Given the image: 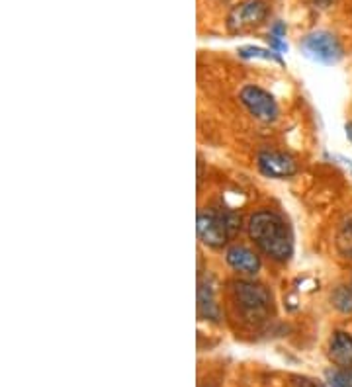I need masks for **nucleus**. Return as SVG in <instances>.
<instances>
[{"label": "nucleus", "mask_w": 352, "mask_h": 387, "mask_svg": "<svg viewBox=\"0 0 352 387\" xmlns=\"http://www.w3.org/2000/svg\"><path fill=\"white\" fill-rule=\"evenodd\" d=\"M248 233L268 256L274 260H288L292 256V239L286 223L272 211H258L251 218Z\"/></svg>", "instance_id": "f257e3e1"}, {"label": "nucleus", "mask_w": 352, "mask_h": 387, "mask_svg": "<svg viewBox=\"0 0 352 387\" xmlns=\"http://www.w3.org/2000/svg\"><path fill=\"white\" fill-rule=\"evenodd\" d=\"M233 292H235L239 305L248 315H260V313L267 311L268 305H270V293L257 283L237 282L233 286Z\"/></svg>", "instance_id": "423d86ee"}, {"label": "nucleus", "mask_w": 352, "mask_h": 387, "mask_svg": "<svg viewBox=\"0 0 352 387\" xmlns=\"http://www.w3.org/2000/svg\"><path fill=\"white\" fill-rule=\"evenodd\" d=\"M258 167L267 176H272V178H288V176L295 174L294 159L288 157V155H282V153H260L258 155Z\"/></svg>", "instance_id": "0eeeda50"}, {"label": "nucleus", "mask_w": 352, "mask_h": 387, "mask_svg": "<svg viewBox=\"0 0 352 387\" xmlns=\"http://www.w3.org/2000/svg\"><path fill=\"white\" fill-rule=\"evenodd\" d=\"M327 381L331 387H352V368L329 370Z\"/></svg>", "instance_id": "9b49d317"}, {"label": "nucleus", "mask_w": 352, "mask_h": 387, "mask_svg": "<svg viewBox=\"0 0 352 387\" xmlns=\"http://www.w3.org/2000/svg\"><path fill=\"white\" fill-rule=\"evenodd\" d=\"M302 51L309 59L333 65L341 57H343V48L339 43V39L335 38L329 31H314L302 41Z\"/></svg>", "instance_id": "7ed1b4c3"}, {"label": "nucleus", "mask_w": 352, "mask_h": 387, "mask_svg": "<svg viewBox=\"0 0 352 387\" xmlns=\"http://www.w3.org/2000/svg\"><path fill=\"white\" fill-rule=\"evenodd\" d=\"M333 303L337 309H341L344 313L352 311V288L341 286L333 295Z\"/></svg>", "instance_id": "f8f14e48"}, {"label": "nucleus", "mask_w": 352, "mask_h": 387, "mask_svg": "<svg viewBox=\"0 0 352 387\" xmlns=\"http://www.w3.org/2000/svg\"><path fill=\"white\" fill-rule=\"evenodd\" d=\"M241 227V218L229 209H210L198 213V235L202 243L219 248L235 235Z\"/></svg>", "instance_id": "f03ea898"}, {"label": "nucleus", "mask_w": 352, "mask_h": 387, "mask_svg": "<svg viewBox=\"0 0 352 387\" xmlns=\"http://www.w3.org/2000/svg\"><path fill=\"white\" fill-rule=\"evenodd\" d=\"M241 102L247 106L248 112L260 122H274L276 120L278 106L274 98L258 86H245L241 90Z\"/></svg>", "instance_id": "39448f33"}, {"label": "nucleus", "mask_w": 352, "mask_h": 387, "mask_svg": "<svg viewBox=\"0 0 352 387\" xmlns=\"http://www.w3.org/2000/svg\"><path fill=\"white\" fill-rule=\"evenodd\" d=\"M346 135H349V139L352 141V123H349V125H346Z\"/></svg>", "instance_id": "2eb2a0df"}, {"label": "nucleus", "mask_w": 352, "mask_h": 387, "mask_svg": "<svg viewBox=\"0 0 352 387\" xmlns=\"http://www.w3.org/2000/svg\"><path fill=\"white\" fill-rule=\"evenodd\" d=\"M227 262L231 268H235L239 272H245V274H257L260 270L258 256L245 246H231L227 251Z\"/></svg>", "instance_id": "6e6552de"}, {"label": "nucleus", "mask_w": 352, "mask_h": 387, "mask_svg": "<svg viewBox=\"0 0 352 387\" xmlns=\"http://www.w3.org/2000/svg\"><path fill=\"white\" fill-rule=\"evenodd\" d=\"M239 55L245 57H262V59H268V61H276V63H282V59H280V53L276 51H267V49H260V48H241L239 49Z\"/></svg>", "instance_id": "ddd939ff"}, {"label": "nucleus", "mask_w": 352, "mask_h": 387, "mask_svg": "<svg viewBox=\"0 0 352 387\" xmlns=\"http://www.w3.org/2000/svg\"><path fill=\"white\" fill-rule=\"evenodd\" d=\"M294 387H323V386H321V384H317V381H314V379L304 378V379H297Z\"/></svg>", "instance_id": "4468645a"}, {"label": "nucleus", "mask_w": 352, "mask_h": 387, "mask_svg": "<svg viewBox=\"0 0 352 387\" xmlns=\"http://www.w3.org/2000/svg\"><path fill=\"white\" fill-rule=\"evenodd\" d=\"M329 358L333 360L339 368L352 366V337L349 332H335L329 346Z\"/></svg>", "instance_id": "1a4fd4ad"}, {"label": "nucleus", "mask_w": 352, "mask_h": 387, "mask_svg": "<svg viewBox=\"0 0 352 387\" xmlns=\"http://www.w3.org/2000/svg\"><path fill=\"white\" fill-rule=\"evenodd\" d=\"M198 311H200L202 317L211 319V321L219 319V309L216 305V300H213V290L210 286H204V283L198 290Z\"/></svg>", "instance_id": "9d476101"}, {"label": "nucleus", "mask_w": 352, "mask_h": 387, "mask_svg": "<svg viewBox=\"0 0 352 387\" xmlns=\"http://www.w3.org/2000/svg\"><path fill=\"white\" fill-rule=\"evenodd\" d=\"M267 14L268 8L265 0H245L229 12L227 28L235 34L247 31V29L260 26L267 18Z\"/></svg>", "instance_id": "20e7f679"}]
</instances>
